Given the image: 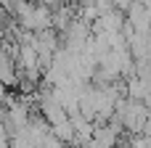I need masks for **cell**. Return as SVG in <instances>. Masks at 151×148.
<instances>
[{
	"mask_svg": "<svg viewBox=\"0 0 151 148\" xmlns=\"http://www.w3.org/2000/svg\"><path fill=\"white\" fill-rule=\"evenodd\" d=\"M149 114H151L149 106H146L143 101H133V98L119 101V103H117V109H114V119H117L127 132H133V135H138V132H143V130H146Z\"/></svg>",
	"mask_w": 151,
	"mask_h": 148,
	"instance_id": "1",
	"label": "cell"
},
{
	"mask_svg": "<svg viewBox=\"0 0 151 148\" xmlns=\"http://www.w3.org/2000/svg\"><path fill=\"white\" fill-rule=\"evenodd\" d=\"M50 130H53V135H56L64 146H66V143H74V124H72V119H64V122L53 124Z\"/></svg>",
	"mask_w": 151,
	"mask_h": 148,
	"instance_id": "2",
	"label": "cell"
},
{
	"mask_svg": "<svg viewBox=\"0 0 151 148\" xmlns=\"http://www.w3.org/2000/svg\"><path fill=\"white\" fill-rule=\"evenodd\" d=\"M0 148H11V143H8V127L0 122Z\"/></svg>",
	"mask_w": 151,
	"mask_h": 148,
	"instance_id": "3",
	"label": "cell"
},
{
	"mask_svg": "<svg viewBox=\"0 0 151 148\" xmlns=\"http://www.w3.org/2000/svg\"><path fill=\"white\" fill-rule=\"evenodd\" d=\"M74 3H85V0H74Z\"/></svg>",
	"mask_w": 151,
	"mask_h": 148,
	"instance_id": "4",
	"label": "cell"
}]
</instances>
